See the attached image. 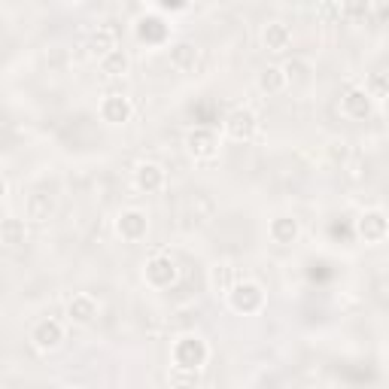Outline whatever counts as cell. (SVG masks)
<instances>
[{"mask_svg": "<svg viewBox=\"0 0 389 389\" xmlns=\"http://www.w3.org/2000/svg\"><path fill=\"white\" fill-rule=\"evenodd\" d=\"M3 192H6V185H3V180H0V198H3Z\"/></svg>", "mask_w": 389, "mask_h": 389, "instance_id": "cell-9", "label": "cell"}, {"mask_svg": "<svg viewBox=\"0 0 389 389\" xmlns=\"http://www.w3.org/2000/svg\"><path fill=\"white\" fill-rule=\"evenodd\" d=\"M368 92H350L347 97H344V113L353 119H362V116H368Z\"/></svg>", "mask_w": 389, "mask_h": 389, "instance_id": "cell-3", "label": "cell"}, {"mask_svg": "<svg viewBox=\"0 0 389 389\" xmlns=\"http://www.w3.org/2000/svg\"><path fill=\"white\" fill-rule=\"evenodd\" d=\"M171 61L176 70H192L194 64H198V49L189 46V43H180L174 52H171Z\"/></svg>", "mask_w": 389, "mask_h": 389, "instance_id": "cell-4", "label": "cell"}, {"mask_svg": "<svg viewBox=\"0 0 389 389\" xmlns=\"http://www.w3.org/2000/svg\"><path fill=\"white\" fill-rule=\"evenodd\" d=\"M225 131L232 134L234 140H246V137H253V131H255V116L250 110H234L232 116H228L225 122Z\"/></svg>", "mask_w": 389, "mask_h": 389, "instance_id": "cell-1", "label": "cell"}, {"mask_svg": "<svg viewBox=\"0 0 389 389\" xmlns=\"http://www.w3.org/2000/svg\"><path fill=\"white\" fill-rule=\"evenodd\" d=\"M164 180V174H162V167L158 164H140V171H137V185L140 189H146V192H153L158 189Z\"/></svg>", "mask_w": 389, "mask_h": 389, "instance_id": "cell-5", "label": "cell"}, {"mask_svg": "<svg viewBox=\"0 0 389 389\" xmlns=\"http://www.w3.org/2000/svg\"><path fill=\"white\" fill-rule=\"evenodd\" d=\"M31 338H34V344H37L40 350H55L58 344H61V338H64V332H61L58 323H49L46 320V323H40L37 329H34Z\"/></svg>", "mask_w": 389, "mask_h": 389, "instance_id": "cell-2", "label": "cell"}, {"mask_svg": "<svg viewBox=\"0 0 389 389\" xmlns=\"http://www.w3.org/2000/svg\"><path fill=\"white\" fill-rule=\"evenodd\" d=\"M264 46H268L271 52H283L289 46V31L277 22L268 24V28H264Z\"/></svg>", "mask_w": 389, "mask_h": 389, "instance_id": "cell-6", "label": "cell"}, {"mask_svg": "<svg viewBox=\"0 0 389 389\" xmlns=\"http://www.w3.org/2000/svg\"><path fill=\"white\" fill-rule=\"evenodd\" d=\"M101 67H104V73H110V76H119V73H125V67H128V58L122 55V52H110V55L101 61Z\"/></svg>", "mask_w": 389, "mask_h": 389, "instance_id": "cell-7", "label": "cell"}, {"mask_svg": "<svg viewBox=\"0 0 389 389\" xmlns=\"http://www.w3.org/2000/svg\"><path fill=\"white\" fill-rule=\"evenodd\" d=\"M70 316H76L79 323H92L94 320V304L88 302V298H76V302L70 304Z\"/></svg>", "mask_w": 389, "mask_h": 389, "instance_id": "cell-8", "label": "cell"}]
</instances>
